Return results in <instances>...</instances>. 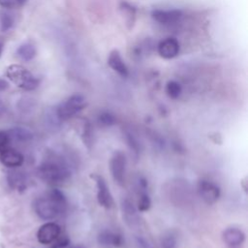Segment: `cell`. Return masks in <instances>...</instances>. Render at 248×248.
<instances>
[{
	"label": "cell",
	"instance_id": "obj_1",
	"mask_svg": "<svg viewBox=\"0 0 248 248\" xmlns=\"http://www.w3.org/2000/svg\"><path fill=\"white\" fill-rule=\"evenodd\" d=\"M67 209L65 195L58 189H51L34 202V210L43 220H52Z\"/></svg>",
	"mask_w": 248,
	"mask_h": 248
},
{
	"label": "cell",
	"instance_id": "obj_2",
	"mask_svg": "<svg viewBox=\"0 0 248 248\" xmlns=\"http://www.w3.org/2000/svg\"><path fill=\"white\" fill-rule=\"evenodd\" d=\"M39 176L49 184H60L71 175V167L61 156H50L38 168Z\"/></svg>",
	"mask_w": 248,
	"mask_h": 248
},
{
	"label": "cell",
	"instance_id": "obj_3",
	"mask_svg": "<svg viewBox=\"0 0 248 248\" xmlns=\"http://www.w3.org/2000/svg\"><path fill=\"white\" fill-rule=\"evenodd\" d=\"M6 74L10 80L24 90H34L39 85L38 78L20 65L9 66Z\"/></svg>",
	"mask_w": 248,
	"mask_h": 248
},
{
	"label": "cell",
	"instance_id": "obj_4",
	"mask_svg": "<svg viewBox=\"0 0 248 248\" xmlns=\"http://www.w3.org/2000/svg\"><path fill=\"white\" fill-rule=\"evenodd\" d=\"M85 106V98L80 94H74L55 108V116L60 122L66 121L82 110Z\"/></svg>",
	"mask_w": 248,
	"mask_h": 248
},
{
	"label": "cell",
	"instance_id": "obj_5",
	"mask_svg": "<svg viewBox=\"0 0 248 248\" xmlns=\"http://www.w3.org/2000/svg\"><path fill=\"white\" fill-rule=\"evenodd\" d=\"M126 157L123 152L115 151L109 161V169L111 176L115 183L122 186L125 182L126 173Z\"/></svg>",
	"mask_w": 248,
	"mask_h": 248
},
{
	"label": "cell",
	"instance_id": "obj_6",
	"mask_svg": "<svg viewBox=\"0 0 248 248\" xmlns=\"http://www.w3.org/2000/svg\"><path fill=\"white\" fill-rule=\"evenodd\" d=\"M197 189L202 200L207 204L215 203L221 196V190L219 186L214 182L206 179L200 180L198 182Z\"/></svg>",
	"mask_w": 248,
	"mask_h": 248
},
{
	"label": "cell",
	"instance_id": "obj_7",
	"mask_svg": "<svg viewBox=\"0 0 248 248\" xmlns=\"http://www.w3.org/2000/svg\"><path fill=\"white\" fill-rule=\"evenodd\" d=\"M91 177L96 182L98 203L106 209L111 208V206L113 205V199L109 191V188L107 185L106 180L101 175H98V174L91 175Z\"/></svg>",
	"mask_w": 248,
	"mask_h": 248
},
{
	"label": "cell",
	"instance_id": "obj_8",
	"mask_svg": "<svg viewBox=\"0 0 248 248\" xmlns=\"http://www.w3.org/2000/svg\"><path fill=\"white\" fill-rule=\"evenodd\" d=\"M61 234V228L54 222L43 224L37 232V239L41 244H51Z\"/></svg>",
	"mask_w": 248,
	"mask_h": 248
},
{
	"label": "cell",
	"instance_id": "obj_9",
	"mask_svg": "<svg viewBox=\"0 0 248 248\" xmlns=\"http://www.w3.org/2000/svg\"><path fill=\"white\" fill-rule=\"evenodd\" d=\"M23 155L11 146L0 151V162L8 168L20 167L23 164Z\"/></svg>",
	"mask_w": 248,
	"mask_h": 248
},
{
	"label": "cell",
	"instance_id": "obj_10",
	"mask_svg": "<svg viewBox=\"0 0 248 248\" xmlns=\"http://www.w3.org/2000/svg\"><path fill=\"white\" fill-rule=\"evenodd\" d=\"M179 43L174 38H167L158 45V53L165 59H171L179 52Z\"/></svg>",
	"mask_w": 248,
	"mask_h": 248
},
{
	"label": "cell",
	"instance_id": "obj_11",
	"mask_svg": "<svg viewBox=\"0 0 248 248\" xmlns=\"http://www.w3.org/2000/svg\"><path fill=\"white\" fill-rule=\"evenodd\" d=\"M223 241L231 248L240 246L245 240V233L238 228H227L222 233Z\"/></svg>",
	"mask_w": 248,
	"mask_h": 248
},
{
	"label": "cell",
	"instance_id": "obj_12",
	"mask_svg": "<svg viewBox=\"0 0 248 248\" xmlns=\"http://www.w3.org/2000/svg\"><path fill=\"white\" fill-rule=\"evenodd\" d=\"M181 16L182 13L178 10H156L152 13L153 19L161 24L175 23Z\"/></svg>",
	"mask_w": 248,
	"mask_h": 248
},
{
	"label": "cell",
	"instance_id": "obj_13",
	"mask_svg": "<svg viewBox=\"0 0 248 248\" xmlns=\"http://www.w3.org/2000/svg\"><path fill=\"white\" fill-rule=\"evenodd\" d=\"M98 242L104 246L121 247L124 244V238L117 232L105 230L98 234Z\"/></svg>",
	"mask_w": 248,
	"mask_h": 248
},
{
	"label": "cell",
	"instance_id": "obj_14",
	"mask_svg": "<svg viewBox=\"0 0 248 248\" xmlns=\"http://www.w3.org/2000/svg\"><path fill=\"white\" fill-rule=\"evenodd\" d=\"M108 66L121 77L125 78L128 76V68L124 63L120 53L117 50H112L108 58Z\"/></svg>",
	"mask_w": 248,
	"mask_h": 248
},
{
	"label": "cell",
	"instance_id": "obj_15",
	"mask_svg": "<svg viewBox=\"0 0 248 248\" xmlns=\"http://www.w3.org/2000/svg\"><path fill=\"white\" fill-rule=\"evenodd\" d=\"M121 209L126 223L131 227L135 226L138 223V212L133 202L128 199L123 200L121 202Z\"/></svg>",
	"mask_w": 248,
	"mask_h": 248
},
{
	"label": "cell",
	"instance_id": "obj_16",
	"mask_svg": "<svg viewBox=\"0 0 248 248\" xmlns=\"http://www.w3.org/2000/svg\"><path fill=\"white\" fill-rule=\"evenodd\" d=\"M37 50L33 44L24 43L20 45L16 49V55L19 59L23 61H30L36 56Z\"/></svg>",
	"mask_w": 248,
	"mask_h": 248
},
{
	"label": "cell",
	"instance_id": "obj_17",
	"mask_svg": "<svg viewBox=\"0 0 248 248\" xmlns=\"http://www.w3.org/2000/svg\"><path fill=\"white\" fill-rule=\"evenodd\" d=\"M8 133H9L11 141L16 140V141L25 142V141L31 140L33 138V134L28 129H25L22 127L14 128V129L8 131Z\"/></svg>",
	"mask_w": 248,
	"mask_h": 248
},
{
	"label": "cell",
	"instance_id": "obj_18",
	"mask_svg": "<svg viewBox=\"0 0 248 248\" xmlns=\"http://www.w3.org/2000/svg\"><path fill=\"white\" fill-rule=\"evenodd\" d=\"M8 181L13 188H16L18 190H22L26 186V178L22 172L14 170L9 172Z\"/></svg>",
	"mask_w": 248,
	"mask_h": 248
},
{
	"label": "cell",
	"instance_id": "obj_19",
	"mask_svg": "<svg viewBox=\"0 0 248 248\" xmlns=\"http://www.w3.org/2000/svg\"><path fill=\"white\" fill-rule=\"evenodd\" d=\"M125 140L127 142L128 147L130 148V150L133 152V154L138 157L140 153V143L138 140L137 137L130 131H126L125 132Z\"/></svg>",
	"mask_w": 248,
	"mask_h": 248
},
{
	"label": "cell",
	"instance_id": "obj_20",
	"mask_svg": "<svg viewBox=\"0 0 248 248\" xmlns=\"http://www.w3.org/2000/svg\"><path fill=\"white\" fill-rule=\"evenodd\" d=\"M181 91V85L175 80H170L166 85V93L170 99H177L180 96Z\"/></svg>",
	"mask_w": 248,
	"mask_h": 248
},
{
	"label": "cell",
	"instance_id": "obj_21",
	"mask_svg": "<svg viewBox=\"0 0 248 248\" xmlns=\"http://www.w3.org/2000/svg\"><path fill=\"white\" fill-rule=\"evenodd\" d=\"M15 23V19L13 15L8 12H2L0 14V30L2 32H6L10 30Z\"/></svg>",
	"mask_w": 248,
	"mask_h": 248
},
{
	"label": "cell",
	"instance_id": "obj_22",
	"mask_svg": "<svg viewBox=\"0 0 248 248\" xmlns=\"http://www.w3.org/2000/svg\"><path fill=\"white\" fill-rule=\"evenodd\" d=\"M151 206V200L149 195L147 194L146 190L140 191V197H139V202H138V210L139 211H147Z\"/></svg>",
	"mask_w": 248,
	"mask_h": 248
},
{
	"label": "cell",
	"instance_id": "obj_23",
	"mask_svg": "<svg viewBox=\"0 0 248 248\" xmlns=\"http://www.w3.org/2000/svg\"><path fill=\"white\" fill-rule=\"evenodd\" d=\"M98 122L102 126L110 127L116 123V118L112 113H110L108 111H104L99 114Z\"/></svg>",
	"mask_w": 248,
	"mask_h": 248
},
{
	"label": "cell",
	"instance_id": "obj_24",
	"mask_svg": "<svg viewBox=\"0 0 248 248\" xmlns=\"http://www.w3.org/2000/svg\"><path fill=\"white\" fill-rule=\"evenodd\" d=\"M161 245H162V248H176L177 238L173 233L169 232L162 237Z\"/></svg>",
	"mask_w": 248,
	"mask_h": 248
},
{
	"label": "cell",
	"instance_id": "obj_25",
	"mask_svg": "<svg viewBox=\"0 0 248 248\" xmlns=\"http://www.w3.org/2000/svg\"><path fill=\"white\" fill-rule=\"evenodd\" d=\"M11 142L8 131H0V151L9 147Z\"/></svg>",
	"mask_w": 248,
	"mask_h": 248
},
{
	"label": "cell",
	"instance_id": "obj_26",
	"mask_svg": "<svg viewBox=\"0 0 248 248\" xmlns=\"http://www.w3.org/2000/svg\"><path fill=\"white\" fill-rule=\"evenodd\" d=\"M0 6L3 8H14L19 6L18 0H0Z\"/></svg>",
	"mask_w": 248,
	"mask_h": 248
},
{
	"label": "cell",
	"instance_id": "obj_27",
	"mask_svg": "<svg viewBox=\"0 0 248 248\" xmlns=\"http://www.w3.org/2000/svg\"><path fill=\"white\" fill-rule=\"evenodd\" d=\"M137 243H138V245H139L140 248H152V247L148 244V242H146V240L143 239V238H141V237H138V238H137Z\"/></svg>",
	"mask_w": 248,
	"mask_h": 248
},
{
	"label": "cell",
	"instance_id": "obj_28",
	"mask_svg": "<svg viewBox=\"0 0 248 248\" xmlns=\"http://www.w3.org/2000/svg\"><path fill=\"white\" fill-rule=\"evenodd\" d=\"M8 88V82L4 78H0V91L6 90Z\"/></svg>",
	"mask_w": 248,
	"mask_h": 248
},
{
	"label": "cell",
	"instance_id": "obj_29",
	"mask_svg": "<svg viewBox=\"0 0 248 248\" xmlns=\"http://www.w3.org/2000/svg\"><path fill=\"white\" fill-rule=\"evenodd\" d=\"M5 109H6V108H5L4 103L2 101H0V116L5 112Z\"/></svg>",
	"mask_w": 248,
	"mask_h": 248
},
{
	"label": "cell",
	"instance_id": "obj_30",
	"mask_svg": "<svg viewBox=\"0 0 248 248\" xmlns=\"http://www.w3.org/2000/svg\"><path fill=\"white\" fill-rule=\"evenodd\" d=\"M2 51H3V42H2V40L0 39V55H1Z\"/></svg>",
	"mask_w": 248,
	"mask_h": 248
},
{
	"label": "cell",
	"instance_id": "obj_31",
	"mask_svg": "<svg viewBox=\"0 0 248 248\" xmlns=\"http://www.w3.org/2000/svg\"><path fill=\"white\" fill-rule=\"evenodd\" d=\"M73 248H82V247H73Z\"/></svg>",
	"mask_w": 248,
	"mask_h": 248
}]
</instances>
